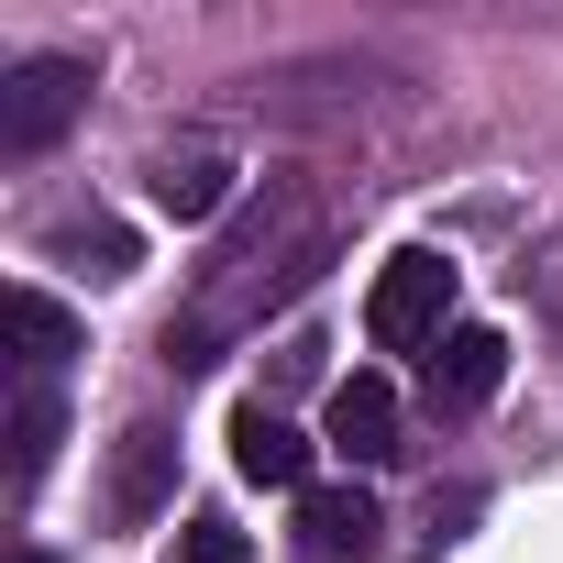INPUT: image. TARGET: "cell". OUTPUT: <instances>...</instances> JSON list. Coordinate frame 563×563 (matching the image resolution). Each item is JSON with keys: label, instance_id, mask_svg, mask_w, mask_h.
<instances>
[{"label": "cell", "instance_id": "6da1fadb", "mask_svg": "<svg viewBox=\"0 0 563 563\" xmlns=\"http://www.w3.org/2000/svg\"><path fill=\"white\" fill-rule=\"evenodd\" d=\"M332 188L321 177H265L243 210H232V232L210 243V265H199V288H188V310L166 321V365L177 376H199V365H221L243 332H265L288 299H310L321 288V265H332Z\"/></svg>", "mask_w": 563, "mask_h": 563}, {"label": "cell", "instance_id": "7a4b0ae2", "mask_svg": "<svg viewBox=\"0 0 563 563\" xmlns=\"http://www.w3.org/2000/svg\"><path fill=\"white\" fill-rule=\"evenodd\" d=\"M365 332H376V354H431L453 332V254H431V243L387 254L365 288Z\"/></svg>", "mask_w": 563, "mask_h": 563}, {"label": "cell", "instance_id": "3957f363", "mask_svg": "<svg viewBox=\"0 0 563 563\" xmlns=\"http://www.w3.org/2000/svg\"><path fill=\"white\" fill-rule=\"evenodd\" d=\"M376 89H398V67H376V56H299V67L243 78V111L254 122H354Z\"/></svg>", "mask_w": 563, "mask_h": 563}, {"label": "cell", "instance_id": "277c9868", "mask_svg": "<svg viewBox=\"0 0 563 563\" xmlns=\"http://www.w3.org/2000/svg\"><path fill=\"white\" fill-rule=\"evenodd\" d=\"M78 111H89V56H23L0 78V155L34 166L45 144H67Z\"/></svg>", "mask_w": 563, "mask_h": 563}, {"label": "cell", "instance_id": "5b68a950", "mask_svg": "<svg viewBox=\"0 0 563 563\" xmlns=\"http://www.w3.org/2000/svg\"><path fill=\"white\" fill-rule=\"evenodd\" d=\"M376 541H387V508L365 486H310L299 497V552L310 563H376Z\"/></svg>", "mask_w": 563, "mask_h": 563}, {"label": "cell", "instance_id": "8992f818", "mask_svg": "<svg viewBox=\"0 0 563 563\" xmlns=\"http://www.w3.org/2000/svg\"><path fill=\"white\" fill-rule=\"evenodd\" d=\"M166 497H177V431H166V420H133V431H122V453H111V519H122V530H144Z\"/></svg>", "mask_w": 563, "mask_h": 563}, {"label": "cell", "instance_id": "52a82bcc", "mask_svg": "<svg viewBox=\"0 0 563 563\" xmlns=\"http://www.w3.org/2000/svg\"><path fill=\"white\" fill-rule=\"evenodd\" d=\"M497 376H508V332L453 321V332L431 343V409H486V398H497Z\"/></svg>", "mask_w": 563, "mask_h": 563}, {"label": "cell", "instance_id": "ba28073f", "mask_svg": "<svg viewBox=\"0 0 563 563\" xmlns=\"http://www.w3.org/2000/svg\"><path fill=\"white\" fill-rule=\"evenodd\" d=\"M332 453H343V464H398V453H409L387 376H343V387H332Z\"/></svg>", "mask_w": 563, "mask_h": 563}, {"label": "cell", "instance_id": "9c48e42d", "mask_svg": "<svg viewBox=\"0 0 563 563\" xmlns=\"http://www.w3.org/2000/svg\"><path fill=\"white\" fill-rule=\"evenodd\" d=\"M144 188H155L166 221H210V210L232 199V155H221V144H166V155L144 166Z\"/></svg>", "mask_w": 563, "mask_h": 563}, {"label": "cell", "instance_id": "30bf717a", "mask_svg": "<svg viewBox=\"0 0 563 563\" xmlns=\"http://www.w3.org/2000/svg\"><path fill=\"white\" fill-rule=\"evenodd\" d=\"M232 464H243V486H299V497H310V442L276 420L265 398L232 409Z\"/></svg>", "mask_w": 563, "mask_h": 563}, {"label": "cell", "instance_id": "8fae6325", "mask_svg": "<svg viewBox=\"0 0 563 563\" xmlns=\"http://www.w3.org/2000/svg\"><path fill=\"white\" fill-rule=\"evenodd\" d=\"M56 431H67L56 376H23V387H12V486H34V475L56 464Z\"/></svg>", "mask_w": 563, "mask_h": 563}, {"label": "cell", "instance_id": "7c38bea8", "mask_svg": "<svg viewBox=\"0 0 563 563\" xmlns=\"http://www.w3.org/2000/svg\"><path fill=\"white\" fill-rule=\"evenodd\" d=\"M12 343H23V376H56L78 354V321L45 299V288H12Z\"/></svg>", "mask_w": 563, "mask_h": 563}, {"label": "cell", "instance_id": "4fadbf2b", "mask_svg": "<svg viewBox=\"0 0 563 563\" xmlns=\"http://www.w3.org/2000/svg\"><path fill=\"white\" fill-rule=\"evenodd\" d=\"M45 254H67L78 276H133V232H122V221H100V210H89V221H56V232H45Z\"/></svg>", "mask_w": 563, "mask_h": 563}, {"label": "cell", "instance_id": "5bb4252c", "mask_svg": "<svg viewBox=\"0 0 563 563\" xmlns=\"http://www.w3.org/2000/svg\"><path fill=\"white\" fill-rule=\"evenodd\" d=\"M177 563H254V541H243L232 519H188V530H177Z\"/></svg>", "mask_w": 563, "mask_h": 563}, {"label": "cell", "instance_id": "9a60e30c", "mask_svg": "<svg viewBox=\"0 0 563 563\" xmlns=\"http://www.w3.org/2000/svg\"><path fill=\"white\" fill-rule=\"evenodd\" d=\"M23 563H56V552H23Z\"/></svg>", "mask_w": 563, "mask_h": 563}]
</instances>
